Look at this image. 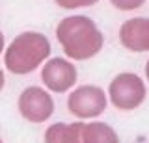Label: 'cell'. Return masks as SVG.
<instances>
[{
    "instance_id": "obj_10",
    "label": "cell",
    "mask_w": 149,
    "mask_h": 143,
    "mask_svg": "<svg viewBox=\"0 0 149 143\" xmlns=\"http://www.w3.org/2000/svg\"><path fill=\"white\" fill-rule=\"evenodd\" d=\"M110 4L119 11H134L146 4V0H110Z\"/></svg>"
},
{
    "instance_id": "obj_15",
    "label": "cell",
    "mask_w": 149,
    "mask_h": 143,
    "mask_svg": "<svg viewBox=\"0 0 149 143\" xmlns=\"http://www.w3.org/2000/svg\"><path fill=\"white\" fill-rule=\"evenodd\" d=\"M0 143H4V140H2V136H0Z\"/></svg>"
},
{
    "instance_id": "obj_8",
    "label": "cell",
    "mask_w": 149,
    "mask_h": 143,
    "mask_svg": "<svg viewBox=\"0 0 149 143\" xmlns=\"http://www.w3.org/2000/svg\"><path fill=\"white\" fill-rule=\"evenodd\" d=\"M43 143H84V121L52 123L45 130Z\"/></svg>"
},
{
    "instance_id": "obj_6",
    "label": "cell",
    "mask_w": 149,
    "mask_h": 143,
    "mask_svg": "<svg viewBox=\"0 0 149 143\" xmlns=\"http://www.w3.org/2000/svg\"><path fill=\"white\" fill-rule=\"evenodd\" d=\"M78 71L73 61L65 58H49L41 67V82L52 93H67L74 89Z\"/></svg>"
},
{
    "instance_id": "obj_5",
    "label": "cell",
    "mask_w": 149,
    "mask_h": 143,
    "mask_svg": "<svg viewBox=\"0 0 149 143\" xmlns=\"http://www.w3.org/2000/svg\"><path fill=\"white\" fill-rule=\"evenodd\" d=\"M17 108L21 117L28 123H45L54 113V99L47 87L28 86L21 91L17 100Z\"/></svg>"
},
{
    "instance_id": "obj_9",
    "label": "cell",
    "mask_w": 149,
    "mask_h": 143,
    "mask_svg": "<svg viewBox=\"0 0 149 143\" xmlns=\"http://www.w3.org/2000/svg\"><path fill=\"white\" fill-rule=\"evenodd\" d=\"M84 143H121L119 136L108 123L88 121L84 123Z\"/></svg>"
},
{
    "instance_id": "obj_1",
    "label": "cell",
    "mask_w": 149,
    "mask_h": 143,
    "mask_svg": "<svg viewBox=\"0 0 149 143\" xmlns=\"http://www.w3.org/2000/svg\"><path fill=\"white\" fill-rule=\"evenodd\" d=\"M56 39L65 56L73 61H86L102 50L104 35L95 21L86 15L65 17L56 26Z\"/></svg>"
},
{
    "instance_id": "obj_3",
    "label": "cell",
    "mask_w": 149,
    "mask_h": 143,
    "mask_svg": "<svg viewBox=\"0 0 149 143\" xmlns=\"http://www.w3.org/2000/svg\"><path fill=\"white\" fill-rule=\"evenodd\" d=\"M106 93L112 106L121 112H132L143 104L147 97V86L136 73H119L112 78Z\"/></svg>"
},
{
    "instance_id": "obj_13",
    "label": "cell",
    "mask_w": 149,
    "mask_h": 143,
    "mask_svg": "<svg viewBox=\"0 0 149 143\" xmlns=\"http://www.w3.org/2000/svg\"><path fill=\"white\" fill-rule=\"evenodd\" d=\"M4 86H6V75H4V71L0 69V93H2Z\"/></svg>"
},
{
    "instance_id": "obj_2",
    "label": "cell",
    "mask_w": 149,
    "mask_h": 143,
    "mask_svg": "<svg viewBox=\"0 0 149 143\" xmlns=\"http://www.w3.org/2000/svg\"><path fill=\"white\" fill-rule=\"evenodd\" d=\"M50 41L41 32H21L11 39L4 52V65L11 75L24 76L43 67L50 58Z\"/></svg>"
},
{
    "instance_id": "obj_7",
    "label": "cell",
    "mask_w": 149,
    "mask_h": 143,
    "mask_svg": "<svg viewBox=\"0 0 149 143\" xmlns=\"http://www.w3.org/2000/svg\"><path fill=\"white\" fill-rule=\"evenodd\" d=\"M119 41L130 52H149V17H134L121 24Z\"/></svg>"
},
{
    "instance_id": "obj_4",
    "label": "cell",
    "mask_w": 149,
    "mask_h": 143,
    "mask_svg": "<svg viewBox=\"0 0 149 143\" xmlns=\"http://www.w3.org/2000/svg\"><path fill=\"white\" fill-rule=\"evenodd\" d=\"M108 93L102 87L93 84H84L69 91L67 97V110L77 119L88 121V119H97L108 108Z\"/></svg>"
},
{
    "instance_id": "obj_12",
    "label": "cell",
    "mask_w": 149,
    "mask_h": 143,
    "mask_svg": "<svg viewBox=\"0 0 149 143\" xmlns=\"http://www.w3.org/2000/svg\"><path fill=\"white\" fill-rule=\"evenodd\" d=\"M6 52V37H4V32L0 30V56Z\"/></svg>"
},
{
    "instance_id": "obj_14",
    "label": "cell",
    "mask_w": 149,
    "mask_h": 143,
    "mask_svg": "<svg viewBox=\"0 0 149 143\" xmlns=\"http://www.w3.org/2000/svg\"><path fill=\"white\" fill-rule=\"evenodd\" d=\"M143 73H146V80L149 82V59H147V63H146V67H143Z\"/></svg>"
},
{
    "instance_id": "obj_11",
    "label": "cell",
    "mask_w": 149,
    "mask_h": 143,
    "mask_svg": "<svg viewBox=\"0 0 149 143\" xmlns=\"http://www.w3.org/2000/svg\"><path fill=\"white\" fill-rule=\"evenodd\" d=\"M60 8L63 10H77V8H88V6H95L99 0H54Z\"/></svg>"
}]
</instances>
